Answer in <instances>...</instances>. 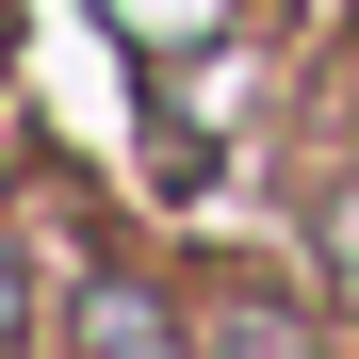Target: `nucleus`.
I'll list each match as a JSON object with an SVG mask.
<instances>
[{"label": "nucleus", "mask_w": 359, "mask_h": 359, "mask_svg": "<svg viewBox=\"0 0 359 359\" xmlns=\"http://www.w3.org/2000/svg\"><path fill=\"white\" fill-rule=\"evenodd\" d=\"M0 327H17V262H0Z\"/></svg>", "instance_id": "7ed1b4c3"}, {"label": "nucleus", "mask_w": 359, "mask_h": 359, "mask_svg": "<svg viewBox=\"0 0 359 359\" xmlns=\"http://www.w3.org/2000/svg\"><path fill=\"white\" fill-rule=\"evenodd\" d=\"M114 17H131V33H196L212 0H114Z\"/></svg>", "instance_id": "f257e3e1"}, {"label": "nucleus", "mask_w": 359, "mask_h": 359, "mask_svg": "<svg viewBox=\"0 0 359 359\" xmlns=\"http://www.w3.org/2000/svg\"><path fill=\"white\" fill-rule=\"evenodd\" d=\"M343 278H359V196H343Z\"/></svg>", "instance_id": "f03ea898"}]
</instances>
